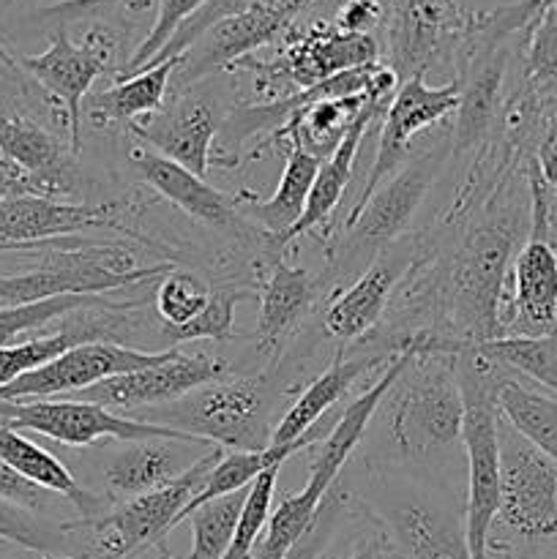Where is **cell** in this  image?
Listing matches in <instances>:
<instances>
[{"label": "cell", "instance_id": "cell-1", "mask_svg": "<svg viewBox=\"0 0 557 559\" xmlns=\"http://www.w3.org/2000/svg\"><path fill=\"white\" fill-rule=\"evenodd\" d=\"M386 456L375 473H431L462 448L464 399L457 355L407 353V364L375 413Z\"/></svg>", "mask_w": 557, "mask_h": 559}, {"label": "cell", "instance_id": "cell-2", "mask_svg": "<svg viewBox=\"0 0 557 559\" xmlns=\"http://www.w3.org/2000/svg\"><path fill=\"white\" fill-rule=\"evenodd\" d=\"M453 158L451 129L442 131L437 142L424 151L413 153L371 200L360 207L358 216L325 240V271L317 278L320 300H331L344 287L355 282L371 262L380 257L382 249L393 240L404 238L410 222L418 213L420 202L426 200L435 180L440 178L446 164Z\"/></svg>", "mask_w": 557, "mask_h": 559}, {"label": "cell", "instance_id": "cell-3", "mask_svg": "<svg viewBox=\"0 0 557 559\" xmlns=\"http://www.w3.org/2000/svg\"><path fill=\"white\" fill-rule=\"evenodd\" d=\"M115 11L74 22L82 25L80 38H71L66 25H55L44 52L20 58L25 74L63 107L69 118V145L76 156L82 153V104L91 96L96 80L107 76L115 82L131 60L126 44L137 22L115 20Z\"/></svg>", "mask_w": 557, "mask_h": 559}, {"label": "cell", "instance_id": "cell-4", "mask_svg": "<svg viewBox=\"0 0 557 559\" xmlns=\"http://www.w3.org/2000/svg\"><path fill=\"white\" fill-rule=\"evenodd\" d=\"M178 267L175 262L142 265L129 243L60 238L38 249V262L25 273L0 276V306H22L60 295H107L123 287H142Z\"/></svg>", "mask_w": 557, "mask_h": 559}, {"label": "cell", "instance_id": "cell-5", "mask_svg": "<svg viewBox=\"0 0 557 559\" xmlns=\"http://www.w3.org/2000/svg\"><path fill=\"white\" fill-rule=\"evenodd\" d=\"M273 407L276 388L271 377L224 374L178 402L156 407L147 424L202 437L224 451H265L271 448Z\"/></svg>", "mask_w": 557, "mask_h": 559}, {"label": "cell", "instance_id": "cell-6", "mask_svg": "<svg viewBox=\"0 0 557 559\" xmlns=\"http://www.w3.org/2000/svg\"><path fill=\"white\" fill-rule=\"evenodd\" d=\"M371 508L377 524L386 527L393 551L402 559H473L464 538V513L459 516L442 500H431V491L393 473H377Z\"/></svg>", "mask_w": 557, "mask_h": 559}, {"label": "cell", "instance_id": "cell-7", "mask_svg": "<svg viewBox=\"0 0 557 559\" xmlns=\"http://www.w3.org/2000/svg\"><path fill=\"white\" fill-rule=\"evenodd\" d=\"M500 442V522L522 546L557 540V464L497 418Z\"/></svg>", "mask_w": 557, "mask_h": 559}, {"label": "cell", "instance_id": "cell-8", "mask_svg": "<svg viewBox=\"0 0 557 559\" xmlns=\"http://www.w3.org/2000/svg\"><path fill=\"white\" fill-rule=\"evenodd\" d=\"M129 164L134 167V173L162 197V200H167L169 205L178 207V211L183 213V216H189L191 222L202 224V227L235 240L238 249L251 251V254L260 257V260L284 257V251L278 249L276 240H273L271 235L262 233L260 227H254V224L240 213L235 194L213 189L205 178L189 173V169L180 167V164L169 162V158L151 151L147 145L129 147Z\"/></svg>", "mask_w": 557, "mask_h": 559}, {"label": "cell", "instance_id": "cell-9", "mask_svg": "<svg viewBox=\"0 0 557 559\" xmlns=\"http://www.w3.org/2000/svg\"><path fill=\"white\" fill-rule=\"evenodd\" d=\"M131 205L120 200L98 202H69L52 200V197L38 194H9L0 197V254L5 251H38L52 240L74 238L91 229H109L126 238H134L145 243L147 249H156L173 260V251L162 249L158 240L140 238L137 229L129 224Z\"/></svg>", "mask_w": 557, "mask_h": 559}, {"label": "cell", "instance_id": "cell-10", "mask_svg": "<svg viewBox=\"0 0 557 559\" xmlns=\"http://www.w3.org/2000/svg\"><path fill=\"white\" fill-rule=\"evenodd\" d=\"M377 41L380 60L396 71L399 80L426 76L437 66H451L462 41L467 11L459 0H382Z\"/></svg>", "mask_w": 557, "mask_h": 559}, {"label": "cell", "instance_id": "cell-11", "mask_svg": "<svg viewBox=\"0 0 557 559\" xmlns=\"http://www.w3.org/2000/svg\"><path fill=\"white\" fill-rule=\"evenodd\" d=\"M0 426L16 431H36L47 440L63 442L71 448H87L93 442H131L169 437V440L191 442L200 448H216L202 437L183 435L167 426L147 420L115 415L112 409L74 399H36V402H0Z\"/></svg>", "mask_w": 557, "mask_h": 559}, {"label": "cell", "instance_id": "cell-12", "mask_svg": "<svg viewBox=\"0 0 557 559\" xmlns=\"http://www.w3.org/2000/svg\"><path fill=\"white\" fill-rule=\"evenodd\" d=\"M459 107V85L457 80L446 82V85H429L426 76H410L399 85V91L393 93V98L388 102L386 112H382V126H380V142H377V156L371 162L369 175L364 180V189H360L358 200L353 202V207L347 211L344 222L339 224V229L347 227L355 216L360 213V207L371 200L377 189L407 162L413 153L410 145L418 134H424L431 126H440L446 118H453Z\"/></svg>", "mask_w": 557, "mask_h": 559}, {"label": "cell", "instance_id": "cell-13", "mask_svg": "<svg viewBox=\"0 0 557 559\" xmlns=\"http://www.w3.org/2000/svg\"><path fill=\"white\" fill-rule=\"evenodd\" d=\"M224 115L227 109L222 107L216 93L200 82L183 91H169L167 102L156 115L129 123L126 129L151 151L162 153L164 158L200 178H208Z\"/></svg>", "mask_w": 557, "mask_h": 559}, {"label": "cell", "instance_id": "cell-14", "mask_svg": "<svg viewBox=\"0 0 557 559\" xmlns=\"http://www.w3.org/2000/svg\"><path fill=\"white\" fill-rule=\"evenodd\" d=\"M169 349L151 353V349H131L123 347V344L107 342L80 344V347L66 349L58 358L47 360L38 369L27 371V374L16 377L14 382L0 388V402H36V399L74 396V393L87 391V388L109 380V377L129 374V371L162 364Z\"/></svg>", "mask_w": 557, "mask_h": 559}, {"label": "cell", "instance_id": "cell-15", "mask_svg": "<svg viewBox=\"0 0 557 559\" xmlns=\"http://www.w3.org/2000/svg\"><path fill=\"white\" fill-rule=\"evenodd\" d=\"M418 254V233L393 240L349 287L333 295L320 317L322 331L339 344H360L380 328L393 293Z\"/></svg>", "mask_w": 557, "mask_h": 559}, {"label": "cell", "instance_id": "cell-16", "mask_svg": "<svg viewBox=\"0 0 557 559\" xmlns=\"http://www.w3.org/2000/svg\"><path fill=\"white\" fill-rule=\"evenodd\" d=\"M0 156L20 173L25 194L63 200L82 191L76 167L80 156L55 126L42 123L33 115H0Z\"/></svg>", "mask_w": 557, "mask_h": 559}, {"label": "cell", "instance_id": "cell-17", "mask_svg": "<svg viewBox=\"0 0 557 559\" xmlns=\"http://www.w3.org/2000/svg\"><path fill=\"white\" fill-rule=\"evenodd\" d=\"M224 374H229V369L222 358H211L205 353L189 355L180 347H173L162 364L109 377V380L96 382L87 391L74 393L71 399L107 409L164 407V404L178 402L186 393L197 391L200 385Z\"/></svg>", "mask_w": 557, "mask_h": 559}, {"label": "cell", "instance_id": "cell-18", "mask_svg": "<svg viewBox=\"0 0 557 559\" xmlns=\"http://www.w3.org/2000/svg\"><path fill=\"white\" fill-rule=\"evenodd\" d=\"M502 336H552L557 333V246L530 238L513 257L500 306ZM500 336V338H502Z\"/></svg>", "mask_w": 557, "mask_h": 559}, {"label": "cell", "instance_id": "cell-19", "mask_svg": "<svg viewBox=\"0 0 557 559\" xmlns=\"http://www.w3.org/2000/svg\"><path fill=\"white\" fill-rule=\"evenodd\" d=\"M317 300H320V287L309 271L289 265L284 257L268 262L257 289V304H260L254 331L257 353L278 355L282 344L295 336Z\"/></svg>", "mask_w": 557, "mask_h": 559}, {"label": "cell", "instance_id": "cell-20", "mask_svg": "<svg viewBox=\"0 0 557 559\" xmlns=\"http://www.w3.org/2000/svg\"><path fill=\"white\" fill-rule=\"evenodd\" d=\"M115 445H118V451L109 456L107 467H104L107 500L112 502L164 489L200 462V459H191L186 453L189 448L200 445L169 440V437L115 442ZM205 451H211V448H205Z\"/></svg>", "mask_w": 557, "mask_h": 559}, {"label": "cell", "instance_id": "cell-21", "mask_svg": "<svg viewBox=\"0 0 557 559\" xmlns=\"http://www.w3.org/2000/svg\"><path fill=\"white\" fill-rule=\"evenodd\" d=\"M396 358H382V355L366 353V349H358V353L347 355V358H344V353L339 355L322 374H317L315 380L298 393V399L289 404L287 413L282 415V420L273 426L271 445L282 448L289 445V442H298L300 437L309 435L320 420H325V415L353 391V385L358 382V377L364 374V371H382Z\"/></svg>", "mask_w": 557, "mask_h": 559}, {"label": "cell", "instance_id": "cell-22", "mask_svg": "<svg viewBox=\"0 0 557 559\" xmlns=\"http://www.w3.org/2000/svg\"><path fill=\"white\" fill-rule=\"evenodd\" d=\"M386 107L388 104H366V107L360 109L358 118L353 120V126L347 129V134H344L342 145L320 164L315 183H311L304 216H300V222L295 224V227L289 229L287 238H284V251H287V246H293L300 235L320 233L322 240V235L333 227V213H336L339 202H342L344 197V189H347L349 178H353V164L355 156H358L360 142L369 134V126L375 123L377 118H382Z\"/></svg>", "mask_w": 557, "mask_h": 559}, {"label": "cell", "instance_id": "cell-23", "mask_svg": "<svg viewBox=\"0 0 557 559\" xmlns=\"http://www.w3.org/2000/svg\"><path fill=\"white\" fill-rule=\"evenodd\" d=\"M178 63L180 55L153 66V69L140 71V74L109 82L102 91H91V96L82 104V118L91 120L96 129H107V126L126 129L129 123L151 118L167 102L169 82H173Z\"/></svg>", "mask_w": 557, "mask_h": 559}, {"label": "cell", "instance_id": "cell-24", "mask_svg": "<svg viewBox=\"0 0 557 559\" xmlns=\"http://www.w3.org/2000/svg\"><path fill=\"white\" fill-rule=\"evenodd\" d=\"M320 164V158H315L311 153L289 147V151H284L282 180H278L276 191H273L268 200H257V197H251V191H238V194H235L240 213H244L254 227H260L262 233L271 235L282 251L284 238H287L289 229H293L295 224L300 222V216H304L311 183H315Z\"/></svg>", "mask_w": 557, "mask_h": 559}, {"label": "cell", "instance_id": "cell-25", "mask_svg": "<svg viewBox=\"0 0 557 559\" xmlns=\"http://www.w3.org/2000/svg\"><path fill=\"white\" fill-rule=\"evenodd\" d=\"M369 102L366 96H349V98H328V102H311L306 107H300L298 112L289 115L287 123L271 136V140L262 142L257 147L254 158L260 156L268 147H298V151L311 153L315 158L325 162L339 145H342L344 134L353 126V120L358 118L360 109ZM282 151V153H284Z\"/></svg>", "mask_w": 557, "mask_h": 559}, {"label": "cell", "instance_id": "cell-26", "mask_svg": "<svg viewBox=\"0 0 557 559\" xmlns=\"http://www.w3.org/2000/svg\"><path fill=\"white\" fill-rule=\"evenodd\" d=\"M0 459L14 467L22 478L33 480L52 495L66 497L80 511V519H93L112 506V500H104L102 495H93L91 489L80 486V480L69 473L60 459H55L38 442L9 426H0Z\"/></svg>", "mask_w": 557, "mask_h": 559}, {"label": "cell", "instance_id": "cell-27", "mask_svg": "<svg viewBox=\"0 0 557 559\" xmlns=\"http://www.w3.org/2000/svg\"><path fill=\"white\" fill-rule=\"evenodd\" d=\"M497 413L528 442L557 464V396L524 385L517 377L497 388Z\"/></svg>", "mask_w": 557, "mask_h": 559}, {"label": "cell", "instance_id": "cell-28", "mask_svg": "<svg viewBox=\"0 0 557 559\" xmlns=\"http://www.w3.org/2000/svg\"><path fill=\"white\" fill-rule=\"evenodd\" d=\"M249 489L233 491V495L216 497L211 502H202L186 516L191 527V551L186 557L169 559H224L229 551V544L235 538L240 511Z\"/></svg>", "mask_w": 557, "mask_h": 559}, {"label": "cell", "instance_id": "cell-29", "mask_svg": "<svg viewBox=\"0 0 557 559\" xmlns=\"http://www.w3.org/2000/svg\"><path fill=\"white\" fill-rule=\"evenodd\" d=\"M202 5H205V0H120L118 9L123 11V16H137L147 9H153L156 14H153L151 27H147L145 36L140 38L134 55H131V60L126 63L123 74H120L118 80L145 71L147 66L158 58V52L167 47L169 38L178 33V27L183 25L191 14H197Z\"/></svg>", "mask_w": 557, "mask_h": 559}, {"label": "cell", "instance_id": "cell-30", "mask_svg": "<svg viewBox=\"0 0 557 559\" xmlns=\"http://www.w3.org/2000/svg\"><path fill=\"white\" fill-rule=\"evenodd\" d=\"M511 374L528 377L557 396V333L552 336H502L478 344Z\"/></svg>", "mask_w": 557, "mask_h": 559}, {"label": "cell", "instance_id": "cell-31", "mask_svg": "<svg viewBox=\"0 0 557 559\" xmlns=\"http://www.w3.org/2000/svg\"><path fill=\"white\" fill-rule=\"evenodd\" d=\"M0 540L42 557H71V540L63 522H49L42 513L27 511L0 497Z\"/></svg>", "mask_w": 557, "mask_h": 559}, {"label": "cell", "instance_id": "cell-32", "mask_svg": "<svg viewBox=\"0 0 557 559\" xmlns=\"http://www.w3.org/2000/svg\"><path fill=\"white\" fill-rule=\"evenodd\" d=\"M102 300H107V295H60V298L36 300V304L0 306V347L20 344V338L27 333L47 331L52 322Z\"/></svg>", "mask_w": 557, "mask_h": 559}, {"label": "cell", "instance_id": "cell-33", "mask_svg": "<svg viewBox=\"0 0 557 559\" xmlns=\"http://www.w3.org/2000/svg\"><path fill=\"white\" fill-rule=\"evenodd\" d=\"M211 289L213 287H208V282H202L197 273L183 271V267H173L169 273H164L153 289V311L162 322L158 333L189 325L205 309Z\"/></svg>", "mask_w": 557, "mask_h": 559}, {"label": "cell", "instance_id": "cell-34", "mask_svg": "<svg viewBox=\"0 0 557 559\" xmlns=\"http://www.w3.org/2000/svg\"><path fill=\"white\" fill-rule=\"evenodd\" d=\"M249 298H257V293H249V289L238 287V284H218V287L211 289L205 309L189 325L175 328V331H162L158 336L167 338L175 347L186 342H202V338L227 342V338H233L235 331V306Z\"/></svg>", "mask_w": 557, "mask_h": 559}, {"label": "cell", "instance_id": "cell-35", "mask_svg": "<svg viewBox=\"0 0 557 559\" xmlns=\"http://www.w3.org/2000/svg\"><path fill=\"white\" fill-rule=\"evenodd\" d=\"M278 469L271 467L262 475H257L254 484L249 486V495H246L244 511H240L238 527H235V538L229 544V551L224 559H251V551L260 544L262 533L268 527V519L273 513V495H276V480Z\"/></svg>", "mask_w": 557, "mask_h": 559}, {"label": "cell", "instance_id": "cell-36", "mask_svg": "<svg viewBox=\"0 0 557 559\" xmlns=\"http://www.w3.org/2000/svg\"><path fill=\"white\" fill-rule=\"evenodd\" d=\"M0 497L9 502H14V506L27 508V511L44 513V511H49V506H52V497H58V495L42 489V486H36L33 480L22 478L14 467H9V464L0 459Z\"/></svg>", "mask_w": 557, "mask_h": 559}, {"label": "cell", "instance_id": "cell-37", "mask_svg": "<svg viewBox=\"0 0 557 559\" xmlns=\"http://www.w3.org/2000/svg\"><path fill=\"white\" fill-rule=\"evenodd\" d=\"M530 162L535 164L546 189L557 197V107L549 109V112L544 115V120H541V129L538 134H535Z\"/></svg>", "mask_w": 557, "mask_h": 559}, {"label": "cell", "instance_id": "cell-38", "mask_svg": "<svg viewBox=\"0 0 557 559\" xmlns=\"http://www.w3.org/2000/svg\"><path fill=\"white\" fill-rule=\"evenodd\" d=\"M118 5L120 0H60V3L44 5L42 11H36L33 20L52 22V25H74V22L115 11Z\"/></svg>", "mask_w": 557, "mask_h": 559}, {"label": "cell", "instance_id": "cell-39", "mask_svg": "<svg viewBox=\"0 0 557 559\" xmlns=\"http://www.w3.org/2000/svg\"><path fill=\"white\" fill-rule=\"evenodd\" d=\"M364 559H380V546H377V544L366 546V551H364Z\"/></svg>", "mask_w": 557, "mask_h": 559}, {"label": "cell", "instance_id": "cell-40", "mask_svg": "<svg viewBox=\"0 0 557 559\" xmlns=\"http://www.w3.org/2000/svg\"><path fill=\"white\" fill-rule=\"evenodd\" d=\"M491 551L502 555V559H528V557H519L517 551H511V549H491ZM491 551H489V557H491Z\"/></svg>", "mask_w": 557, "mask_h": 559}, {"label": "cell", "instance_id": "cell-41", "mask_svg": "<svg viewBox=\"0 0 557 559\" xmlns=\"http://www.w3.org/2000/svg\"><path fill=\"white\" fill-rule=\"evenodd\" d=\"M52 3H60V0H52ZM47 5V0H31V14H36L38 9H44Z\"/></svg>", "mask_w": 557, "mask_h": 559}, {"label": "cell", "instance_id": "cell-42", "mask_svg": "<svg viewBox=\"0 0 557 559\" xmlns=\"http://www.w3.org/2000/svg\"><path fill=\"white\" fill-rule=\"evenodd\" d=\"M366 551V549H364ZM364 551H358V555H353V557H347V559H364Z\"/></svg>", "mask_w": 557, "mask_h": 559}, {"label": "cell", "instance_id": "cell-43", "mask_svg": "<svg viewBox=\"0 0 557 559\" xmlns=\"http://www.w3.org/2000/svg\"><path fill=\"white\" fill-rule=\"evenodd\" d=\"M42 559H76V557H42Z\"/></svg>", "mask_w": 557, "mask_h": 559}]
</instances>
